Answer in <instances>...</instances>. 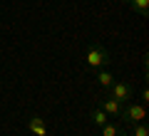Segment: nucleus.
<instances>
[{"label": "nucleus", "mask_w": 149, "mask_h": 136, "mask_svg": "<svg viewBox=\"0 0 149 136\" xmlns=\"http://www.w3.org/2000/svg\"><path fill=\"white\" fill-rule=\"evenodd\" d=\"M85 62L90 69H104L112 64V55L104 50V45L100 42H92L90 47H87V55H85Z\"/></svg>", "instance_id": "f257e3e1"}, {"label": "nucleus", "mask_w": 149, "mask_h": 136, "mask_svg": "<svg viewBox=\"0 0 149 136\" xmlns=\"http://www.w3.org/2000/svg\"><path fill=\"white\" fill-rule=\"evenodd\" d=\"M119 119L124 121L127 126H134L139 124V121L147 119V109H144V104H122V111H119Z\"/></svg>", "instance_id": "f03ea898"}, {"label": "nucleus", "mask_w": 149, "mask_h": 136, "mask_svg": "<svg viewBox=\"0 0 149 136\" xmlns=\"http://www.w3.org/2000/svg\"><path fill=\"white\" fill-rule=\"evenodd\" d=\"M109 89H112V99H117L119 104H127V101L134 97L132 84H127V82H112Z\"/></svg>", "instance_id": "7ed1b4c3"}, {"label": "nucleus", "mask_w": 149, "mask_h": 136, "mask_svg": "<svg viewBox=\"0 0 149 136\" xmlns=\"http://www.w3.org/2000/svg\"><path fill=\"white\" fill-rule=\"evenodd\" d=\"M97 106H100L109 119H117L119 111H122V104H119L117 99H100V104H97Z\"/></svg>", "instance_id": "20e7f679"}, {"label": "nucleus", "mask_w": 149, "mask_h": 136, "mask_svg": "<svg viewBox=\"0 0 149 136\" xmlns=\"http://www.w3.org/2000/svg\"><path fill=\"white\" fill-rule=\"evenodd\" d=\"M27 129L35 136H47V126H45V121L40 119V116H30V119H27Z\"/></svg>", "instance_id": "39448f33"}, {"label": "nucleus", "mask_w": 149, "mask_h": 136, "mask_svg": "<svg viewBox=\"0 0 149 136\" xmlns=\"http://www.w3.org/2000/svg\"><path fill=\"white\" fill-rule=\"evenodd\" d=\"M90 119H92V124H95V126H104L107 121H109V116H107L104 111L95 104V106H92V111H90Z\"/></svg>", "instance_id": "423d86ee"}, {"label": "nucleus", "mask_w": 149, "mask_h": 136, "mask_svg": "<svg viewBox=\"0 0 149 136\" xmlns=\"http://www.w3.org/2000/svg\"><path fill=\"white\" fill-rule=\"evenodd\" d=\"M124 3H127L132 10H137L142 17H147V15H149V0H124Z\"/></svg>", "instance_id": "0eeeda50"}, {"label": "nucleus", "mask_w": 149, "mask_h": 136, "mask_svg": "<svg viewBox=\"0 0 149 136\" xmlns=\"http://www.w3.org/2000/svg\"><path fill=\"white\" fill-rule=\"evenodd\" d=\"M100 129H102V136H127V131H124L122 126L112 124V121H107V124L100 126Z\"/></svg>", "instance_id": "6e6552de"}, {"label": "nucleus", "mask_w": 149, "mask_h": 136, "mask_svg": "<svg viewBox=\"0 0 149 136\" xmlns=\"http://www.w3.org/2000/svg\"><path fill=\"white\" fill-rule=\"evenodd\" d=\"M95 74H97V82L102 84V87H112V82H114V77H112L107 69H95Z\"/></svg>", "instance_id": "1a4fd4ad"}, {"label": "nucleus", "mask_w": 149, "mask_h": 136, "mask_svg": "<svg viewBox=\"0 0 149 136\" xmlns=\"http://www.w3.org/2000/svg\"><path fill=\"white\" fill-rule=\"evenodd\" d=\"M127 136H149V126L144 124V121H139V124L129 126V134Z\"/></svg>", "instance_id": "9d476101"}, {"label": "nucleus", "mask_w": 149, "mask_h": 136, "mask_svg": "<svg viewBox=\"0 0 149 136\" xmlns=\"http://www.w3.org/2000/svg\"><path fill=\"white\" fill-rule=\"evenodd\" d=\"M147 101H149V89L144 87V89H142V104H147Z\"/></svg>", "instance_id": "9b49d317"}]
</instances>
